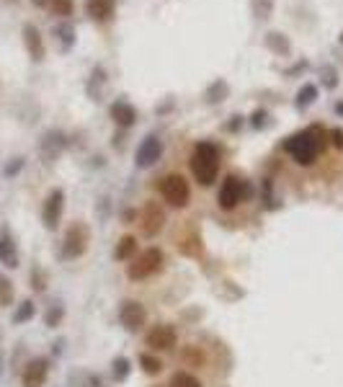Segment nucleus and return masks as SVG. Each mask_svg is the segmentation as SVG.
I'll list each match as a JSON object with an SVG mask.
<instances>
[{
    "instance_id": "10",
    "label": "nucleus",
    "mask_w": 343,
    "mask_h": 387,
    "mask_svg": "<svg viewBox=\"0 0 343 387\" xmlns=\"http://www.w3.org/2000/svg\"><path fill=\"white\" fill-rule=\"evenodd\" d=\"M160 155H163V140L160 137H155V135H150V137H145L142 140V145L137 148V168H150V165H155L158 160H160Z\"/></svg>"
},
{
    "instance_id": "29",
    "label": "nucleus",
    "mask_w": 343,
    "mask_h": 387,
    "mask_svg": "<svg viewBox=\"0 0 343 387\" xmlns=\"http://www.w3.org/2000/svg\"><path fill=\"white\" fill-rule=\"evenodd\" d=\"M34 318V302H21L19 310L14 313V323H26V320Z\"/></svg>"
},
{
    "instance_id": "34",
    "label": "nucleus",
    "mask_w": 343,
    "mask_h": 387,
    "mask_svg": "<svg viewBox=\"0 0 343 387\" xmlns=\"http://www.w3.org/2000/svg\"><path fill=\"white\" fill-rule=\"evenodd\" d=\"M253 8H256V16H258V19H269V14H271V0H256V3H253Z\"/></svg>"
},
{
    "instance_id": "14",
    "label": "nucleus",
    "mask_w": 343,
    "mask_h": 387,
    "mask_svg": "<svg viewBox=\"0 0 343 387\" xmlns=\"http://www.w3.org/2000/svg\"><path fill=\"white\" fill-rule=\"evenodd\" d=\"M148 346L155 351H168L175 346V328L173 326H155L148 333Z\"/></svg>"
},
{
    "instance_id": "8",
    "label": "nucleus",
    "mask_w": 343,
    "mask_h": 387,
    "mask_svg": "<svg viewBox=\"0 0 343 387\" xmlns=\"http://www.w3.org/2000/svg\"><path fill=\"white\" fill-rule=\"evenodd\" d=\"M163 225H165V212H163V207H158L155 202L145 204V210H142V215H140L142 235L155 238V235L163 230Z\"/></svg>"
},
{
    "instance_id": "41",
    "label": "nucleus",
    "mask_w": 343,
    "mask_h": 387,
    "mask_svg": "<svg viewBox=\"0 0 343 387\" xmlns=\"http://www.w3.org/2000/svg\"><path fill=\"white\" fill-rule=\"evenodd\" d=\"M338 41H341V44H343V34H341V36H338Z\"/></svg>"
},
{
    "instance_id": "2",
    "label": "nucleus",
    "mask_w": 343,
    "mask_h": 387,
    "mask_svg": "<svg viewBox=\"0 0 343 387\" xmlns=\"http://www.w3.org/2000/svg\"><path fill=\"white\" fill-rule=\"evenodd\" d=\"M191 173L202 186L215 184L217 173H220V150L215 143H199L194 145L191 153Z\"/></svg>"
},
{
    "instance_id": "3",
    "label": "nucleus",
    "mask_w": 343,
    "mask_h": 387,
    "mask_svg": "<svg viewBox=\"0 0 343 387\" xmlns=\"http://www.w3.org/2000/svg\"><path fill=\"white\" fill-rule=\"evenodd\" d=\"M250 197V184L248 181H242L237 176H227L220 186V194H217V202L222 210H235L237 204L245 202Z\"/></svg>"
},
{
    "instance_id": "36",
    "label": "nucleus",
    "mask_w": 343,
    "mask_h": 387,
    "mask_svg": "<svg viewBox=\"0 0 343 387\" xmlns=\"http://www.w3.org/2000/svg\"><path fill=\"white\" fill-rule=\"evenodd\" d=\"M330 143H333V148L336 150H343V129L341 127L330 129Z\"/></svg>"
},
{
    "instance_id": "33",
    "label": "nucleus",
    "mask_w": 343,
    "mask_h": 387,
    "mask_svg": "<svg viewBox=\"0 0 343 387\" xmlns=\"http://www.w3.org/2000/svg\"><path fill=\"white\" fill-rule=\"evenodd\" d=\"M21 168H24V158H14V160H11V163H8L6 168H3V176H6V178L16 176V173H19Z\"/></svg>"
},
{
    "instance_id": "22",
    "label": "nucleus",
    "mask_w": 343,
    "mask_h": 387,
    "mask_svg": "<svg viewBox=\"0 0 343 387\" xmlns=\"http://www.w3.org/2000/svg\"><path fill=\"white\" fill-rule=\"evenodd\" d=\"M317 101V86H312V83H304L302 88H300V93H297V109L300 111H304V109H309L312 103Z\"/></svg>"
},
{
    "instance_id": "38",
    "label": "nucleus",
    "mask_w": 343,
    "mask_h": 387,
    "mask_svg": "<svg viewBox=\"0 0 343 387\" xmlns=\"http://www.w3.org/2000/svg\"><path fill=\"white\" fill-rule=\"evenodd\" d=\"M302 70H307V60H300V62H297V65H295V68L287 70V75H290V78H292V75L302 73Z\"/></svg>"
},
{
    "instance_id": "24",
    "label": "nucleus",
    "mask_w": 343,
    "mask_h": 387,
    "mask_svg": "<svg viewBox=\"0 0 343 387\" xmlns=\"http://www.w3.org/2000/svg\"><path fill=\"white\" fill-rule=\"evenodd\" d=\"M44 8H49L54 16H70L75 3L73 0H44Z\"/></svg>"
},
{
    "instance_id": "23",
    "label": "nucleus",
    "mask_w": 343,
    "mask_h": 387,
    "mask_svg": "<svg viewBox=\"0 0 343 387\" xmlns=\"http://www.w3.org/2000/svg\"><path fill=\"white\" fill-rule=\"evenodd\" d=\"M181 361L186 367H202L204 364V351L199 346H186L181 351Z\"/></svg>"
},
{
    "instance_id": "32",
    "label": "nucleus",
    "mask_w": 343,
    "mask_h": 387,
    "mask_svg": "<svg viewBox=\"0 0 343 387\" xmlns=\"http://www.w3.org/2000/svg\"><path fill=\"white\" fill-rule=\"evenodd\" d=\"M127 374H129V361L127 359H116L114 361V377L116 380H127Z\"/></svg>"
},
{
    "instance_id": "16",
    "label": "nucleus",
    "mask_w": 343,
    "mask_h": 387,
    "mask_svg": "<svg viewBox=\"0 0 343 387\" xmlns=\"http://www.w3.org/2000/svg\"><path fill=\"white\" fill-rule=\"evenodd\" d=\"M52 36L54 41H57V49H60L62 55H68L70 49L75 47V26L70 24V21H60L57 26H52Z\"/></svg>"
},
{
    "instance_id": "5",
    "label": "nucleus",
    "mask_w": 343,
    "mask_h": 387,
    "mask_svg": "<svg viewBox=\"0 0 343 387\" xmlns=\"http://www.w3.org/2000/svg\"><path fill=\"white\" fill-rule=\"evenodd\" d=\"M91 243V230L86 222H73L65 232V243H62V256L65 258H81L88 251Z\"/></svg>"
},
{
    "instance_id": "20",
    "label": "nucleus",
    "mask_w": 343,
    "mask_h": 387,
    "mask_svg": "<svg viewBox=\"0 0 343 387\" xmlns=\"http://www.w3.org/2000/svg\"><path fill=\"white\" fill-rule=\"evenodd\" d=\"M103 88H106V73H103V68H93L91 81H88V96H91L93 101H101Z\"/></svg>"
},
{
    "instance_id": "13",
    "label": "nucleus",
    "mask_w": 343,
    "mask_h": 387,
    "mask_svg": "<svg viewBox=\"0 0 343 387\" xmlns=\"http://www.w3.org/2000/svg\"><path fill=\"white\" fill-rule=\"evenodd\" d=\"M47 374H49V361L47 359H31L21 374V382L24 387H44L47 382Z\"/></svg>"
},
{
    "instance_id": "21",
    "label": "nucleus",
    "mask_w": 343,
    "mask_h": 387,
    "mask_svg": "<svg viewBox=\"0 0 343 387\" xmlns=\"http://www.w3.org/2000/svg\"><path fill=\"white\" fill-rule=\"evenodd\" d=\"M230 96V86H227V81H215L212 86L207 88V93H204V98H207V103H222L225 98Z\"/></svg>"
},
{
    "instance_id": "25",
    "label": "nucleus",
    "mask_w": 343,
    "mask_h": 387,
    "mask_svg": "<svg viewBox=\"0 0 343 387\" xmlns=\"http://www.w3.org/2000/svg\"><path fill=\"white\" fill-rule=\"evenodd\" d=\"M137 251V238H132V235H124L119 243V248H116V258L119 261H127V258H132V253Z\"/></svg>"
},
{
    "instance_id": "39",
    "label": "nucleus",
    "mask_w": 343,
    "mask_h": 387,
    "mask_svg": "<svg viewBox=\"0 0 343 387\" xmlns=\"http://www.w3.org/2000/svg\"><path fill=\"white\" fill-rule=\"evenodd\" d=\"M240 127H242V116H232V122L227 124V129L230 132H237Z\"/></svg>"
},
{
    "instance_id": "40",
    "label": "nucleus",
    "mask_w": 343,
    "mask_h": 387,
    "mask_svg": "<svg viewBox=\"0 0 343 387\" xmlns=\"http://www.w3.org/2000/svg\"><path fill=\"white\" fill-rule=\"evenodd\" d=\"M333 109H336V114H338V116H343V101H338L336 106H333Z\"/></svg>"
},
{
    "instance_id": "26",
    "label": "nucleus",
    "mask_w": 343,
    "mask_h": 387,
    "mask_svg": "<svg viewBox=\"0 0 343 387\" xmlns=\"http://www.w3.org/2000/svg\"><path fill=\"white\" fill-rule=\"evenodd\" d=\"M14 302V282L0 274V307H8Z\"/></svg>"
},
{
    "instance_id": "4",
    "label": "nucleus",
    "mask_w": 343,
    "mask_h": 387,
    "mask_svg": "<svg viewBox=\"0 0 343 387\" xmlns=\"http://www.w3.org/2000/svg\"><path fill=\"white\" fill-rule=\"evenodd\" d=\"M160 194L170 207H186L191 199V189L181 173H168L160 181Z\"/></svg>"
},
{
    "instance_id": "31",
    "label": "nucleus",
    "mask_w": 343,
    "mask_h": 387,
    "mask_svg": "<svg viewBox=\"0 0 343 387\" xmlns=\"http://www.w3.org/2000/svg\"><path fill=\"white\" fill-rule=\"evenodd\" d=\"M31 287H34L36 292H44V289H47V274L41 272V269L31 272Z\"/></svg>"
},
{
    "instance_id": "30",
    "label": "nucleus",
    "mask_w": 343,
    "mask_h": 387,
    "mask_svg": "<svg viewBox=\"0 0 343 387\" xmlns=\"http://www.w3.org/2000/svg\"><path fill=\"white\" fill-rule=\"evenodd\" d=\"M320 78H323L325 88L333 91L338 86V73H336V68H333V65H323V68H320Z\"/></svg>"
},
{
    "instance_id": "7",
    "label": "nucleus",
    "mask_w": 343,
    "mask_h": 387,
    "mask_svg": "<svg viewBox=\"0 0 343 387\" xmlns=\"http://www.w3.org/2000/svg\"><path fill=\"white\" fill-rule=\"evenodd\" d=\"M62 210H65V194H62V189L49 191L47 199H44V207H41V222H44L47 230H57Z\"/></svg>"
},
{
    "instance_id": "1",
    "label": "nucleus",
    "mask_w": 343,
    "mask_h": 387,
    "mask_svg": "<svg viewBox=\"0 0 343 387\" xmlns=\"http://www.w3.org/2000/svg\"><path fill=\"white\" fill-rule=\"evenodd\" d=\"M325 137H328V132H325L320 124H312V127L287 137L284 150L290 153L295 163L309 165V163H315V158L325 150Z\"/></svg>"
},
{
    "instance_id": "18",
    "label": "nucleus",
    "mask_w": 343,
    "mask_h": 387,
    "mask_svg": "<svg viewBox=\"0 0 343 387\" xmlns=\"http://www.w3.org/2000/svg\"><path fill=\"white\" fill-rule=\"evenodd\" d=\"M114 11H116V0H86V16H91L98 24L111 19Z\"/></svg>"
},
{
    "instance_id": "17",
    "label": "nucleus",
    "mask_w": 343,
    "mask_h": 387,
    "mask_svg": "<svg viewBox=\"0 0 343 387\" xmlns=\"http://www.w3.org/2000/svg\"><path fill=\"white\" fill-rule=\"evenodd\" d=\"M108 114H111V119L124 129L132 127V124L137 122V109L129 101H114L111 103V109H108Z\"/></svg>"
},
{
    "instance_id": "12",
    "label": "nucleus",
    "mask_w": 343,
    "mask_h": 387,
    "mask_svg": "<svg viewBox=\"0 0 343 387\" xmlns=\"http://www.w3.org/2000/svg\"><path fill=\"white\" fill-rule=\"evenodd\" d=\"M21 34H24V44H26L29 57H31L34 62L44 60V55H47V47H44V39H41L39 29H36L34 24H24Z\"/></svg>"
},
{
    "instance_id": "27",
    "label": "nucleus",
    "mask_w": 343,
    "mask_h": 387,
    "mask_svg": "<svg viewBox=\"0 0 343 387\" xmlns=\"http://www.w3.org/2000/svg\"><path fill=\"white\" fill-rule=\"evenodd\" d=\"M140 364L148 374H160V369H163V361L158 359V356H153V354H142Z\"/></svg>"
},
{
    "instance_id": "11",
    "label": "nucleus",
    "mask_w": 343,
    "mask_h": 387,
    "mask_svg": "<svg viewBox=\"0 0 343 387\" xmlns=\"http://www.w3.org/2000/svg\"><path fill=\"white\" fill-rule=\"evenodd\" d=\"M65 145H68V137L62 135L60 129H49L47 135L41 137L39 153H41V158H44L47 163H52V160H57V158H60V153L65 150Z\"/></svg>"
},
{
    "instance_id": "28",
    "label": "nucleus",
    "mask_w": 343,
    "mask_h": 387,
    "mask_svg": "<svg viewBox=\"0 0 343 387\" xmlns=\"http://www.w3.org/2000/svg\"><path fill=\"white\" fill-rule=\"evenodd\" d=\"M170 387H202V382L196 380L194 374L175 372V374H173V380H170Z\"/></svg>"
},
{
    "instance_id": "35",
    "label": "nucleus",
    "mask_w": 343,
    "mask_h": 387,
    "mask_svg": "<svg viewBox=\"0 0 343 387\" xmlns=\"http://www.w3.org/2000/svg\"><path fill=\"white\" fill-rule=\"evenodd\" d=\"M266 119H269V114H266L263 109H256V111H253V119H250V124H253L256 129H261V127H266V124H269Z\"/></svg>"
},
{
    "instance_id": "6",
    "label": "nucleus",
    "mask_w": 343,
    "mask_h": 387,
    "mask_svg": "<svg viewBox=\"0 0 343 387\" xmlns=\"http://www.w3.org/2000/svg\"><path fill=\"white\" fill-rule=\"evenodd\" d=\"M163 269V251L160 248H148L129 264L127 274L129 279H148L153 274H158Z\"/></svg>"
},
{
    "instance_id": "15",
    "label": "nucleus",
    "mask_w": 343,
    "mask_h": 387,
    "mask_svg": "<svg viewBox=\"0 0 343 387\" xmlns=\"http://www.w3.org/2000/svg\"><path fill=\"white\" fill-rule=\"evenodd\" d=\"M0 264L8 266V269H16L19 266V248H16V240L11 235V230H0Z\"/></svg>"
},
{
    "instance_id": "37",
    "label": "nucleus",
    "mask_w": 343,
    "mask_h": 387,
    "mask_svg": "<svg viewBox=\"0 0 343 387\" xmlns=\"http://www.w3.org/2000/svg\"><path fill=\"white\" fill-rule=\"evenodd\" d=\"M60 318H62V307H52V310L47 313V326H57Z\"/></svg>"
},
{
    "instance_id": "19",
    "label": "nucleus",
    "mask_w": 343,
    "mask_h": 387,
    "mask_svg": "<svg viewBox=\"0 0 343 387\" xmlns=\"http://www.w3.org/2000/svg\"><path fill=\"white\" fill-rule=\"evenodd\" d=\"M266 47L274 52V55H279V57H290V52H292V44H290V39L282 34V31H269L266 34Z\"/></svg>"
},
{
    "instance_id": "9",
    "label": "nucleus",
    "mask_w": 343,
    "mask_h": 387,
    "mask_svg": "<svg viewBox=\"0 0 343 387\" xmlns=\"http://www.w3.org/2000/svg\"><path fill=\"white\" fill-rule=\"evenodd\" d=\"M119 320L121 326L127 328V331H140L142 326H145V320H148V313H145V307L140 305V302H135V299H127V302H121L119 307Z\"/></svg>"
}]
</instances>
